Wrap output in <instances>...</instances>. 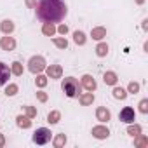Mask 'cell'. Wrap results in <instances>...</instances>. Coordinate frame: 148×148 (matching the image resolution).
Returning a JSON list of instances; mask_svg holds the SVG:
<instances>
[{
    "label": "cell",
    "instance_id": "cell-11",
    "mask_svg": "<svg viewBox=\"0 0 148 148\" xmlns=\"http://www.w3.org/2000/svg\"><path fill=\"white\" fill-rule=\"evenodd\" d=\"M96 119H98L99 122H108V120L112 119V113H110V110H108V108L99 106V108L96 110Z\"/></svg>",
    "mask_w": 148,
    "mask_h": 148
},
{
    "label": "cell",
    "instance_id": "cell-34",
    "mask_svg": "<svg viewBox=\"0 0 148 148\" xmlns=\"http://www.w3.org/2000/svg\"><path fill=\"white\" fill-rule=\"evenodd\" d=\"M26 5H28L30 9H35V5H37V0H26Z\"/></svg>",
    "mask_w": 148,
    "mask_h": 148
},
{
    "label": "cell",
    "instance_id": "cell-8",
    "mask_svg": "<svg viewBox=\"0 0 148 148\" xmlns=\"http://www.w3.org/2000/svg\"><path fill=\"white\" fill-rule=\"evenodd\" d=\"M92 136L96 139H106L110 136V131L106 125H96V127H92Z\"/></svg>",
    "mask_w": 148,
    "mask_h": 148
},
{
    "label": "cell",
    "instance_id": "cell-19",
    "mask_svg": "<svg viewBox=\"0 0 148 148\" xmlns=\"http://www.w3.org/2000/svg\"><path fill=\"white\" fill-rule=\"evenodd\" d=\"M96 54H98L99 58H105V56L108 54V45H106L105 42H99V44L96 45Z\"/></svg>",
    "mask_w": 148,
    "mask_h": 148
},
{
    "label": "cell",
    "instance_id": "cell-23",
    "mask_svg": "<svg viewBox=\"0 0 148 148\" xmlns=\"http://www.w3.org/2000/svg\"><path fill=\"white\" fill-rule=\"evenodd\" d=\"M52 145H54L56 148H61V146H64V145H66V136H64V134H58V136L54 138Z\"/></svg>",
    "mask_w": 148,
    "mask_h": 148
},
{
    "label": "cell",
    "instance_id": "cell-31",
    "mask_svg": "<svg viewBox=\"0 0 148 148\" xmlns=\"http://www.w3.org/2000/svg\"><path fill=\"white\" fill-rule=\"evenodd\" d=\"M127 89H129V92L136 94V92L139 91V84H138V82H129V87H127Z\"/></svg>",
    "mask_w": 148,
    "mask_h": 148
},
{
    "label": "cell",
    "instance_id": "cell-24",
    "mask_svg": "<svg viewBox=\"0 0 148 148\" xmlns=\"http://www.w3.org/2000/svg\"><path fill=\"white\" fill-rule=\"evenodd\" d=\"M113 98H115V99H125V98H127L125 89H122V87H115V89H113Z\"/></svg>",
    "mask_w": 148,
    "mask_h": 148
},
{
    "label": "cell",
    "instance_id": "cell-18",
    "mask_svg": "<svg viewBox=\"0 0 148 148\" xmlns=\"http://www.w3.org/2000/svg\"><path fill=\"white\" fill-rule=\"evenodd\" d=\"M73 40H75V44H77V45H84L87 38H86V33H84V32L77 30L75 33H73Z\"/></svg>",
    "mask_w": 148,
    "mask_h": 148
},
{
    "label": "cell",
    "instance_id": "cell-33",
    "mask_svg": "<svg viewBox=\"0 0 148 148\" xmlns=\"http://www.w3.org/2000/svg\"><path fill=\"white\" fill-rule=\"evenodd\" d=\"M56 32H59L61 35H66V33H68V26H66V25H59V26L56 28Z\"/></svg>",
    "mask_w": 148,
    "mask_h": 148
},
{
    "label": "cell",
    "instance_id": "cell-15",
    "mask_svg": "<svg viewBox=\"0 0 148 148\" xmlns=\"http://www.w3.org/2000/svg\"><path fill=\"white\" fill-rule=\"evenodd\" d=\"M91 37H92L94 40H103V38L106 37V30H105L103 26H98V28H92V32H91Z\"/></svg>",
    "mask_w": 148,
    "mask_h": 148
},
{
    "label": "cell",
    "instance_id": "cell-9",
    "mask_svg": "<svg viewBox=\"0 0 148 148\" xmlns=\"http://www.w3.org/2000/svg\"><path fill=\"white\" fill-rule=\"evenodd\" d=\"M86 91H89V92H92V91H96V87H98V84H96V80L91 77V75H84L82 77V84H80Z\"/></svg>",
    "mask_w": 148,
    "mask_h": 148
},
{
    "label": "cell",
    "instance_id": "cell-17",
    "mask_svg": "<svg viewBox=\"0 0 148 148\" xmlns=\"http://www.w3.org/2000/svg\"><path fill=\"white\" fill-rule=\"evenodd\" d=\"M42 33H44L45 37H54V33H56V26H54V23H44V26H42Z\"/></svg>",
    "mask_w": 148,
    "mask_h": 148
},
{
    "label": "cell",
    "instance_id": "cell-21",
    "mask_svg": "<svg viewBox=\"0 0 148 148\" xmlns=\"http://www.w3.org/2000/svg\"><path fill=\"white\" fill-rule=\"evenodd\" d=\"M59 119H61V113H59L58 110H52V112L47 115V122H49V124H58Z\"/></svg>",
    "mask_w": 148,
    "mask_h": 148
},
{
    "label": "cell",
    "instance_id": "cell-29",
    "mask_svg": "<svg viewBox=\"0 0 148 148\" xmlns=\"http://www.w3.org/2000/svg\"><path fill=\"white\" fill-rule=\"evenodd\" d=\"M16 92H18V86L16 84H9L5 87V96H14Z\"/></svg>",
    "mask_w": 148,
    "mask_h": 148
},
{
    "label": "cell",
    "instance_id": "cell-28",
    "mask_svg": "<svg viewBox=\"0 0 148 148\" xmlns=\"http://www.w3.org/2000/svg\"><path fill=\"white\" fill-rule=\"evenodd\" d=\"M23 110H25V113H26V117H30V119H33V117H37V108H33V106H23Z\"/></svg>",
    "mask_w": 148,
    "mask_h": 148
},
{
    "label": "cell",
    "instance_id": "cell-22",
    "mask_svg": "<svg viewBox=\"0 0 148 148\" xmlns=\"http://www.w3.org/2000/svg\"><path fill=\"white\" fill-rule=\"evenodd\" d=\"M11 73H14V75L21 77V75H23V64H21L19 61H14L12 66H11Z\"/></svg>",
    "mask_w": 148,
    "mask_h": 148
},
{
    "label": "cell",
    "instance_id": "cell-16",
    "mask_svg": "<svg viewBox=\"0 0 148 148\" xmlns=\"http://www.w3.org/2000/svg\"><path fill=\"white\" fill-rule=\"evenodd\" d=\"M16 124H18V127H21V129H28V127H32V120H30V117H23V115H18V117H16Z\"/></svg>",
    "mask_w": 148,
    "mask_h": 148
},
{
    "label": "cell",
    "instance_id": "cell-7",
    "mask_svg": "<svg viewBox=\"0 0 148 148\" xmlns=\"http://www.w3.org/2000/svg\"><path fill=\"white\" fill-rule=\"evenodd\" d=\"M45 71H47V77H49V79H61V75H63V68H61L59 64L45 66Z\"/></svg>",
    "mask_w": 148,
    "mask_h": 148
},
{
    "label": "cell",
    "instance_id": "cell-12",
    "mask_svg": "<svg viewBox=\"0 0 148 148\" xmlns=\"http://www.w3.org/2000/svg\"><path fill=\"white\" fill-rule=\"evenodd\" d=\"M103 80L106 86H115L119 82V77H117V73L115 71H106L105 75H103Z\"/></svg>",
    "mask_w": 148,
    "mask_h": 148
},
{
    "label": "cell",
    "instance_id": "cell-10",
    "mask_svg": "<svg viewBox=\"0 0 148 148\" xmlns=\"http://www.w3.org/2000/svg\"><path fill=\"white\" fill-rule=\"evenodd\" d=\"M0 47H2L4 51H14V47H16V40L12 38V37H2L0 38Z\"/></svg>",
    "mask_w": 148,
    "mask_h": 148
},
{
    "label": "cell",
    "instance_id": "cell-36",
    "mask_svg": "<svg viewBox=\"0 0 148 148\" xmlns=\"http://www.w3.org/2000/svg\"><path fill=\"white\" fill-rule=\"evenodd\" d=\"M143 2H145V0H136V4H139V5H141Z\"/></svg>",
    "mask_w": 148,
    "mask_h": 148
},
{
    "label": "cell",
    "instance_id": "cell-1",
    "mask_svg": "<svg viewBox=\"0 0 148 148\" xmlns=\"http://www.w3.org/2000/svg\"><path fill=\"white\" fill-rule=\"evenodd\" d=\"M37 18L44 23H59L64 19L68 9L63 0H38L35 5Z\"/></svg>",
    "mask_w": 148,
    "mask_h": 148
},
{
    "label": "cell",
    "instance_id": "cell-32",
    "mask_svg": "<svg viewBox=\"0 0 148 148\" xmlns=\"http://www.w3.org/2000/svg\"><path fill=\"white\" fill-rule=\"evenodd\" d=\"M37 99L42 101V103H45V101H47V94H45L44 91H38V92H37Z\"/></svg>",
    "mask_w": 148,
    "mask_h": 148
},
{
    "label": "cell",
    "instance_id": "cell-27",
    "mask_svg": "<svg viewBox=\"0 0 148 148\" xmlns=\"http://www.w3.org/2000/svg\"><path fill=\"white\" fill-rule=\"evenodd\" d=\"M52 42H54V45H56V47H59V49H66V47H68V42H66V38L54 37V38H52Z\"/></svg>",
    "mask_w": 148,
    "mask_h": 148
},
{
    "label": "cell",
    "instance_id": "cell-20",
    "mask_svg": "<svg viewBox=\"0 0 148 148\" xmlns=\"http://www.w3.org/2000/svg\"><path fill=\"white\" fill-rule=\"evenodd\" d=\"M134 145H136L138 148H145V146H148V138L143 136V134H138L136 139H134Z\"/></svg>",
    "mask_w": 148,
    "mask_h": 148
},
{
    "label": "cell",
    "instance_id": "cell-2",
    "mask_svg": "<svg viewBox=\"0 0 148 148\" xmlns=\"http://www.w3.org/2000/svg\"><path fill=\"white\" fill-rule=\"evenodd\" d=\"M61 89H63V92H64L68 98H77V96L80 94L82 86L79 84V80H77V79H73V77H66V79L61 82Z\"/></svg>",
    "mask_w": 148,
    "mask_h": 148
},
{
    "label": "cell",
    "instance_id": "cell-14",
    "mask_svg": "<svg viewBox=\"0 0 148 148\" xmlns=\"http://www.w3.org/2000/svg\"><path fill=\"white\" fill-rule=\"evenodd\" d=\"M0 30H2L5 35H11L14 32V23L11 19H4L2 23H0Z\"/></svg>",
    "mask_w": 148,
    "mask_h": 148
},
{
    "label": "cell",
    "instance_id": "cell-6",
    "mask_svg": "<svg viewBox=\"0 0 148 148\" xmlns=\"http://www.w3.org/2000/svg\"><path fill=\"white\" fill-rule=\"evenodd\" d=\"M9 77H11V70H9V66H7L5 63L0 61V87L5 86V84L9 82Z\"/></svg>",
    "mask_w": 148,
    "mask_h": 148
},
{
    "label": "cell",
    "instance_id": "cell-5",
    "mask_svg": "<svg viewBox=\"0 0 148 148\" xmlns=\"http://www.w3.org/2000/svg\"><path fill=\"white\" fill-rule=\"evenodd\" d=\"M119 119H120V122H125V124H132V122L136 120L134 110H132L131 106H125V108H122V110H120V113H119Z\"/></svg>",
    "mask_w": 148,
    "mask_h": 148
},
{
    "label": "cell",
    "instance_id": "cell-35",
    "mask_svg": "<svg viewBox=\"0 0 148 148\" xmlns=\"http://www.w3.org/2000/svg\"><path fill=\"white\" fill-rule=\"evenodd\" d=\"M5 145V138H4V134H0V148H2Z\"/></svg>",
    "mask_w": 148,
    "mask_h": 148
},
{
    "label": "cell",
    "instance_id": "cell-26",
    "mask_svg": "<svg viewBox=\"0 0 148 148\" xmlns=\"http://www.w3.org/2000/svg\"><path fill=\"white\" fill-rule=\"evenodd\" d=\"M35 84H37V87H45L47 86V77L45 75H40V73H37V79H35Z\"/></svg>",
    "mask_w": 148,
    "mask_h": 148
},
{
    "label": "cell",
    "instance_id": "cell-30",
    "mask_svg": "<svg viewBox=\"0 0 148 148\" xmlns=\"http://www.w3.org/2000/svg\"><path fill=\"white\" fill-rule=\"evenodd\" d=\"M139 112L141 113H148V99H141L139 101Z\"/></svg>",
    "mask_w": 148,
    "mask_h": 148
},
{
    "label": "cell",
    "instance_id": "cell-13",
    "mask_svg": "<svg viewBox=\"0 0 148 148\" xmlns=\"http://www.w3.org/2000/svg\"><path fill=\"white\" fill-rule=\"evenodd\" d=\"M79 101L82 106H89L94 103V94L92 92H87V94H79Z\"/></svg>",
    "mask_w": 148,
    "mask_h": 148
},
{
    "label": "cell",
    "instance_id": "cell-25",
    "mask_svg": "<svg viewBox=\"0 0 148 148\" xmlns=\"http://www.w3.org/2000/svg\"><path fill=\"white\" fill-rule=\"evenodd\" d=\"M127 134H131L132 138H136L138 134H141V127H139L138 124H134V125L129 124V127H127Z\"/></svg>",
    "mask_w": 148,
    "mask_h": 148
},
{
    "label": "cell",
    "instance_id": "cell-3",
    "mask_svg": "<svg viewBox=\"0 0 148 148\" xmlns=\"http://www.w3.org/2000/svg\"><path fill=\"white\" fill-rule=\"evenodd\" d=\"M28 70L32 71V73H42L44 70H45V59L42 58V56H33V58H30V61H28Z\"/></svg>",
    "mask_w": 148,
    "mask_h": 148
},
{
    "label": "cell",
    "instance_id": "cell-4",
    "mask_svg": "<svg viewBox=\"0 0 148 148\" xmlns=\"http://www.w3.org/2000/svg\"><path fill=\"white\" fill-rule=\"evenodd\" d=\"M51 131L47 129V127H40V129H37L35 132H33V143H37V145H45V143H49L51 141Z\"/></svg>",
    "mask_w": 148,
    "mask_h": 148
}]
</instances>
